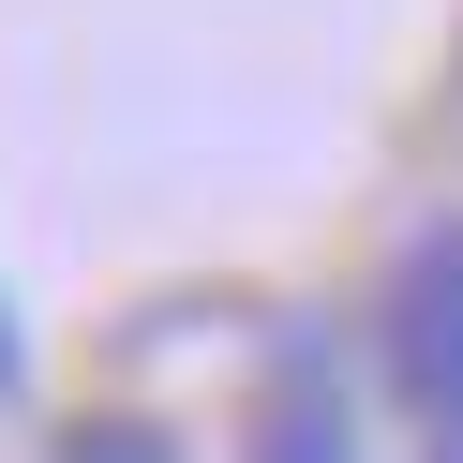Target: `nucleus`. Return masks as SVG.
I'll use <instances>...</instances> for the list:
<instances>
[{
  "label": "nucleus",
  "mask_w": 463,
  "mask_h": 463,
  "mask_svg": "<svg viewBox=\"0 0 463 463\" xmlns=\"http://www.w3.org/2000/svg\"><path fill=\"white\" fill-rule=\"evenodd\" d=\"M373 344H389V389L419 403V433L463 463V210L403 240L389 299H373Z\"/></svg>",
  "instance_id": "1"
},
{
  "label": "nucleus",
  "mask_w": 463,
  "mask_h": 463,
  "mask_svg": "<svg viewBox=\"0 0 463 463\" xmlns=\"http://www.w3.org/2000/svg\"><path fill=\"white\" fill-rule=\"evenodd\" d=\"M240 463H359V403H344V359L329 344H284L269 389L240 419Z\"/></svg>",
  "instance_id": "2"
},
{
  "label": "nucleus",
  "mask_w": 463,
  "mask_h": 463,
  "mask_svg": "<svg viewBox=\"0 0 463 463\" xmlns=\"http://www.w3.org/2000/svg\"><path fill=\"white\" fill-rule=\"evenodd\" d=\"M0 389H31V329H15V284H0Z\"/></svg>",
  "instance_id": "3"
}]
</instances>
